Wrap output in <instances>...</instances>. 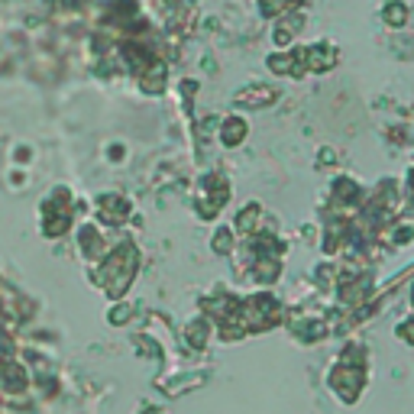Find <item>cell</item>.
Returning <instances> with one entry per match:
<instances>
[{
	"mask_svg": "<svg viewBox=\"0 0 414 414\" xmlns=\"http://www.w3.org/2000/svg\"><path fill=\"white\" fill-rule=\"evenodd\" d=\"M385 16H388V20H392V23H401V20H405V7H398V4H392V7L385 10Z\"/></svg>",
	"mask_w": 414,
	"mask_h": 414,
	"instance_id": "obj_1",
	"label": "cell"
}]
</instances>
